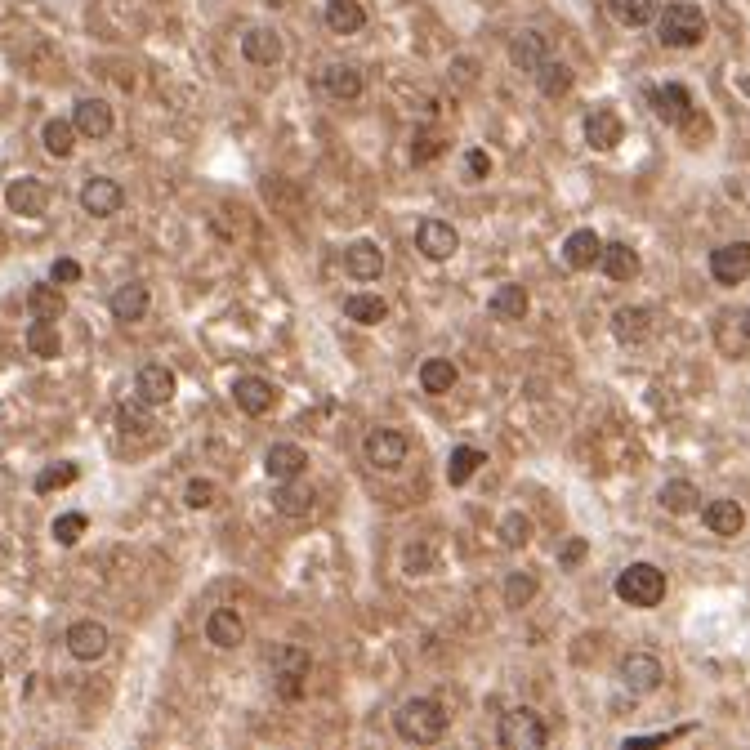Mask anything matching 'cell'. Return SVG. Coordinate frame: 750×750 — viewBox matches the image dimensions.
<instances>
[{
	"label": "cell",
	"mask_w": 750,
	"mask_h": 750,
	"mask_svg": "<svg viewBox=\"0 0 750 750\" xmlns=\"http://www.w3.org/2000/svg\"><path fill=\"white\" fill-rule=\"evenodd\" d=\"M442 152H447V139L434 130H420L416 139H411V161H416V166H429V161H438Z\"/></svg>",
	"instance_id": "45"
},
{
	"label": "cell",
	"mask_w": 750,
	"mask_h": 750,
	"mask_svg": "<svg viewBox=\"0 0 750 750\" xmlns=\"http://www.w3.org/2000/svg\"><path fill=\"white\" fill-rule=\"evenodd\" d=\"M148 304H152V295H148V286L143 282H125L112 291V300H108V309L117 322H139L143 313H148Z\"/></svg>",
	"instance_id": "24"
},
{
	"label": "cell",
	"mask_w": 750,
	"mask_h": 750,
	"mask_svg": "<svg viewBox=\"0 0 750 750\" xmlns=\"http://www.w3.org/2000/svg\"><path fill=\"white\" fill-rule=\"evenodd\" d=\"M215 496H219V487L210 483V478H192V483L184 487V505L188 509H210V505H215Z\"/></svg>",
	"instance_id": "47"
},
{
	"label": "cell",
	"mask_w": 750,
	"mask_h": 750,
	"mask_svg": "<svg viewBox=\"0 0 750 750\" xmlns=\"http://www.w3.org/2000/svg\"><path fill=\"white\" fill-rule=\"evenodd\" d=\"M483 465H487V451H478V447H451V456H447V483L451 487H465Z\"/></svg>",
	"instance_id": "33"
},
{
	"label": "cell",
	"mask_w": 750,
	"mask_h": 750,
	"mask_svg": "<svg viewBox=\"0 0 750 750\" xmlns=\"http://www.w3.org/2000/svg\"><path fill=\"white\" fill-rule=\"evenodd\" d=\"M362 451H367V460L375 469H398L402 460H407L411 442L402 429H371L367 442H362Z\"/></svg>",
	"instance_id": "10"
},
{
	"label": "cell",
	"mask_w": 750,
	"mask_h": 750,
	"mask_svg": "<svg viewBox=\"0 0 750 750\" xmlns=\"http://www.w3.org/2000/svg\"><path fill=\"white\" fill-rule=\"evenodd\" d=\"M585 554H590V545H585V536H572V541H567L563 550H559V567H563V572H572V567L581 563Z\"/></svg>",
	"instance_id": "49"
},
{
	"label": "cell",
	"mask_w": 750,
	"mask_h": 750,
	"mask_svg": "<svg viewBox=\"0 0 750 750\" xmlns=\"http://www.w3.org/2000/svg\"><path fill=\"white\" fill-rule=\"evenodd\" d=\"M41 139H45V152H50V157H72V148H76V125L63 121V117H54V121H45Z\"/></svg>",
	"instance_id": "40"
},
{
	"label": "cell",
	"mask_w": 750,
	"mask_h": 750,
	"mask_svg": "<svg viewBox=\"0 0 750 750\" xmlns=\"http://www.w3.org/2000/svg\"><path fill=\"white\" fill-rule=\"evenodd\" d=\"M603 237L594 233V228H576V233H567V242H563V259H567V268H576V273H590V268H599L603 264Z\"/></svg>",
	"instance_id": "16"
},
{
	"label": "cell",
	"mask_w": 750,
	"mask_h": 750,
	"mask_svg": "<svg viewBox=\"0 0 750 750\" xmlns=\"http://www.w3.org/2000/svg\"><path fill=\"white\" fill-rule=\"evenodd\" d=\"M5 206L9 215H23V219H41L50 210V188L41 179H14L5 188Z\"/></svg>",
	"instance_id": "11"
},
{
	"label": "cell",
	"mask_w": 750,
	"mask_h": 750,
	"mask_svg": "<svg viewBox=\"0 0 750 750\" xmlns=\"http://www.w3.org/2000/svg\"><path fill=\"white\" fill-rule=\"evenodd\" d=\"M456 380H460V371H456V362H451V358H429V362H420V389L434 393V398H442V393L456 389Z\"/></svg>",
	"instance_id": "31"
},
{
	"label": "cell",
	"mask_w": 750,
	"mask_h": 750,
	"mask_svg": "<svg viewBox=\"0 0 750 750\" xmlns=\"http://www.w3.org/2000/svg\"><path fill=\"white\" fill-rule=\"evenodd\" d=\"M233 402L246 411V416H268L277 407V389L264 380V375H237L233 380Z\"/></svg>",
	"instance_id": "15"
},
{
	"label": "cell",
	"mask_w": 750,
	"mask_h": 750,
	"mask_svg": "<svg viewBox=\"0 0 750 750\" xmlns=\"http://www.w3.org/2000/svg\"><path fill=\"white\" fill-rule=\"evenodd\" d=\"M76 474H81V469L72 465V460H59V465H45L41 474H36V492L41 496H50V492H63V487H72L76 483Z\"/></svg>",
	"instance_id": "41"
},
{
	"label": "cell",
	"mask_w": 750,
	"mask_h": 750,
	"mask_svg": "<svg viewBox=\"0 0 750 750\" xmlns=\"http://www.w3.org/2000/svg\"><path fill=\"white\" fill-rule=\"evenodd\" d=\"M621 139H625V121L612 108H594L590 117H585V143H590L594 152H612Z\"/></svg>",
	"instance_id": "18"
},
{
	"label": "cell",
	"mask_w": 750,
	"mask_h": 750,
	"mask_svg": "<svg viewBox=\"0 0 750 750\" xmlns=\"http://www.w3.org/2000/svg\"><path fill=\"white\" fill-rule=\"evenodd\" d=\"M661 679H666V666H661L652 652H630V657L621 661V684L630 688L634 697H648V692H657Z\"/></svg>",
	"instance_id": "7"
},
{
	"label": "cell",
	"mask_w": 750,
	"mask_h": 750,
	"mask_svg": "<svg viewBox=\"0 0 750 750\" xmlns=\"http://www.w3.org/2000/svg\"><path fill=\"white\" fill-rule=\"evenodd\" d=\"M27 309H32V317H45V322H59V317L67 313V300L59 291V282H36L32 291H27Z\"/></svg>",
	"instance_id": "29"
},
{
	"label": "cell",
	"mask_w": 750,
	"mask_h": 750,
	"mask_svg": "<svg viewBox=\"0 0 750 750\" xmlns=\"http://www.w3.org/2000/svg\"><path fill=\"white\" fill-rule=\"evenodd\" d=\"M710 277L719 286H742L750 277V242H728L710 250Z\"/></svg>",
	"instance_id": "8"
},
{
	"label": "cell",
	"mask_w": 750,
	"mask_h": 750,
	"mask_svg": "<svg viewBox=\"0 0 750 750\" xmlns=\"http://www.w3.org/2000/svg\"><path fill=\"white\" fill-rule=\"evenodd\" d=\"M67 652H72L76 661H99L103 652H108V625H99V621L67 625Z\"/></svg>",
	"instance_id": "17"
},
{
	"label": "cell",
	"mask_w": 750,
	"mask_h": 750,
	"mask_svg": "<svg viewBox=\"0 0 750 750\" xmlns=\"http://www.w3.org/2000/svg\"><path fill=\"white\" fill-rule=\"evenodd\" d=\"M344 317H349V322H362V326H380L384 317H389V304H384L380 295L358 291V295H349V300H344Z\"/></svg>",
	"instance_id": "34"
},
{
	"label": "cell",
	"mask_w": 750,
	"mask_h": 750,
	"mask_svg": "<svg viewBox=\"0 0 750 750\" xmlns=\"http://www.w3.org/2000/svg\"><path fill=\"white\" fill-rule=\"evenodd\" d=\"M344 273L358 277V282L380 277L384 273V250L375 242H349V246H344Z\"/></svg>",
	"instance_id": "21"
},
{
	"label": "cell",
	"mask_w": 750,
	"mask_h": 750,
	"mask_svg": "<svg viewBox=\"0 0 750 750\" xmlns=\"http://www.w3.org/2000/svg\"><path fill=\"white\" fill-rule=\"evenodd\" d=\"M309 652L300 648V643H282V648H273V675H277V692H282L286 701H300L304 697V679H309Z\"/></svg>",
	"instance_id": "5"
},
{
	"label": "cell",
	"mask_w": 750,
	"mask_h": 750,
	"mask_svg": "<svg viewBox=\"0 0 750 750\" xmlns=\"http://www.w3.org/2000/svg\"><path fill=\"white\" fill-rule=\"evenodd\" d=\"M742 326H746V335H750V309L742 313Z\"/></svg>",
	"instance_id": "53"
},
{
	"label": "cell",
	"mask_w": 750,
	"mask_h": 750,
	"mask_svg": "<svg viewBox=\"0 0 750 750\" xmlns=\"http://www.w3.org/2000/svg\"><path fill=\"white\" fill-rule=\"evenodd\" d=\"M496 536H500V545H505V550H523L527 541H532V518L527 514H505L500 518V527H496Z\"/></svg>",
	"instance_id": "42"
},
{
	"label": "cell",
	"mask_w": 750,
	"mask_h": 750,
	"mask_svg": "<svg viewBox=\"0 0 750 750\" xmlns=\"http://www.w3.org/2000/svg\"><path fill=\"white\" fill-rule=\"evenodd\" d=\"M322 90L331 94V99H340V103H353V99H362L367 81H362L358 67H349V63H331V67L322 72Z\"/></svg>",
	"instance_id": "23"
},
{
	"label": "cell",
	"mask_w": 750,
	"mask_h": 750,
	"mask_svg": "<svg viewBox=\"0 0 750 750\" xmlns=\"http://www.w3.org/2000/svg\"><path fill=\"white\" fill-rule=\"evenodd\" d=\"M536 90H541L545 99H563V94L572 90V67L545 59L541 67H536Z\"/></svg>",
	"instance_id": "37"
},
{
	"label": "cell",
	"mask_w": 750,
	"mask_h": 750,
	"mask_svg": "<svg viewBox=\"0 0 750 750\" xmlns=\"http://www.w3.org/2000/svg\"><path fill=\"white\" fill-rule=\"evenodd\" d=\"M603 273L612 277V282H634V277H639V250L634 246H625V242H608L603 246Z\"/></svg>",
	"instance_id": "27"
},
{
	"label": "cell",
	"mask_w": 750,
	"mask_h": 750,
	"mask_svg": "<svg viewBox=\"0 0 750 750\" xmlns=\"http://www.w3.org/2000/svg\"><path fill=\"white\" fill-rule=\"evenodd\" d=\"M27 349H32V358H59V322L32 317V326H27Z\"/></svg>",
	"instance_id": "38"
},
{
	"label": "cell",
	"mask_w": 750,
	"mask_h": 750,
	"mask_svg": "<svg viewBox=\"0 0 750 750\" xmlns=\"http://www.w3.org/2000/svg\"><path fill=\"white\" fill-rule=\"evenodd\" d=\"M313 505H317L313 487H300V478H295V483H277V492H273V509H277V514L304 518V514H313Z\"/></svg>",
	"instance_id": "30"
},
{
	"label": "cell",
	"mask_w": 750,
	"mask_h": 750,
	"mask_svg": "<svg viewBox=\"0 0 750 750\" xmlns=\"http://www.w3.org/2000/svg\"><path fill=\"white\" fill-rule=\"evenodd\" d=\"M50 277H54V282H59V286H67V282H81V264H76V259H54Z\"/></svg>",
	"instance_id": "51"
},
{
	"label": "cell",
	"mask_w": 750,
	"mask_h": 750,
	"mask_svg": "<svg viewBox=\"0 0 750 750\" xmlns=\"http://www.w3.org/2000/svg\"><path fill=\"white\" fill-rule=\"evenodd\" d=\"M402 567H407L411 576H425V572H434V550H429V545H411V550L402 554Z\"/></svg>",
	"instance_id": "48"
},
{
	"label": "cell",
	"mask_w": 750,
	"mask_h": 750,
	"mask_svg": "<svg viewBox=\"0 0 750 750\" xmlns=\"http://www.w3.org/2000/svg\"><path fill=\"white\" fill-rule=\"evenodd\" d=\"M0 679H5V661H0Z\"/></svg>",
	"instance_id": "54"
},
{
	"label": "cell",
	"mask_w": 750,
	"mask_h": 750,
	"mask_svg": "<svg viewBox=\"0 0 750 750\" xmlns=\"http://www.w3.org/2000/svg\"><path fill=\"white\" fill-rule=\"evenodd\" d=\"M304 469H309V451L295 447V442H273L264 456V474L273 478V483H295V478H304Z\"/></svg>",
	"instance_id": "13"
},
{
	"label": "cell",
	"mask_w": 750,
	"mask_h": 750,
	"mask_svg": "<svg viewBox=\"0 0 750 750\" xmlns=\"http://www.w3.org/2000/svg\"><path fill=\"white\" fill-rule=\"evenodd\" d=\"M447 724H451L447 710H442L434 697H411V701H402L398 715H393V733H398L402 742H416V746L442 742Z\"/></svg>",
	"instance_id": "1"
},
{
	"label": "cell",
	"mask_w": 750,
	"mask_h": 750,
	"mask_svg": "<svg viewBox=\"0 0 750 750\" xmlns=\"http://www.w3.org/2000/svg\"><path fill=\"white\" fill-rule=\"evenodd\" d=\"M612 335H617L621 344L652 340V313L643 309V304H621V309L612 313Z\"/></svg>",
	"instance_id": "19"
},
{
	"label": "cell",
	"mask_w": 750,
	"mask_h": 750,
	"mask_svg": "<svg viewBox=\"0 0 750 750\" xmlns=\"http://www.w3.org/2000/svg\"><path fill=\"white\" fill-rule=\"evenodd\" d=\"M657 500H661V509H670V514H692V509L701 505V492L688 483V478H670Z\"/></svg>",
	"instance_id": "36"
},
{
	"label": "cell",
	"mask_w": 750,
	"mask_h": 750,
	"mask_svg": "<svg viewBox=\"0 0 750 750\" xmlns=\"http://www.w3.org/2000/svg\"><path fill=\"white\" fill-rule=\"evenodd\" d=\"M326 27H331L335 36H353L367 27V9H362L358 0H326Z\"/></svg>",
	"instance_id": "28"
},
{
	"label": "cell",
	"mask_w": 750,
	"mask_h": 750,
	"mask_svg": "<svg viewBox=\"0 0 750 750\" xmlns=\"http://www.w3.org/2000/svg\"><path fill=\"white\" fill-rule=\"evenodd\" d=\"M121 206H125V188L117 184V179L94 175V179H85V184H81V210H85V215L108 219V215H117Z\"/></svg>",
	"instance_id": "9"
},
{
	"label": "cell",
	"mask_w": 750,
	"mask_h": 750,
	"mask_svg": "<svg viewBox=\"0 0 750 750\" xmlns=\"http://www.w3.org/2000/svg\"><path fill=\"white\" fill-rule=\"evenodd\" d=\"M206 639L215 643V648H237V643L246 639V621L237 617L233 608H215L206 617Z\"/></svg>",
	"instance_id": "26"
},
{
	"label": "cell",
	"mask_w": 750,
	"mask_h": 750,
	"mask_svg": "<svg viewBox=\"0 0 750 750\" xmlns=\"http://www.w3.org/2000/svg\"><path fill=\"white\" fill-rule=\"evenodd\" d=\"M536 590H541V585H536V576H527V572H514L505 581V608H527V603L536 599Z\"/></svg>",
	"instance_id": "44"
},
{
	"label": "cell",
	"mask_w": 750,
	"mask_h": 750,
	"mask_svg": "<svg viewBox=\"0 0 750 750\" xmlns=\"http://www.w3.org/2000/svg\"><path fill=\"white\" fill-rule=\"evenodd\" d=\"M465 170H469V179H487V175H492V157H487L483 148H469L465 152Z\"/></svg>",
	"instance_id": "50"
},
{
	"label": "cell",
	"mask_w": 750,
	"mask_h": 750,
	"mask_svg": "<svg viewBox=\"0 0 750 750\" xmlns=\"http://www.w3.org/2000/svg\"><path fill=\"white\" fill-rule=\"evenodd\" d=\"M701 523L715 536H737L746 527V509L737 505V500H710V505L701 509Z\"/></svg>",
	"instance_id": "25"
},
{
	"label": "cell",
	"mask_w": 750,
	"mask_h": 750,
	"mask_svg": "<svg viewBox=\"0 0 750 750\" xmlns=\"http://www.w3.org/2000/svg\"><path fill=\"white\" fill-rule=\"evenodd\" d=\"M527 291L523 286H500V291L487 300V309H492V317H500V322H523V313H527Z\"/></svg>",
	"instance_id": "35"
},
{
	"label": "cell",
	"mask_w": 750,
	"mask_h": 750,
	"mask_svg": "<svg viewBox=\"0 0 750 750\" xmlns=\"http://www.w3.org/2000/svg\"><path fill=\"white\" fill-rule=\"evenodd\" d=\"M5 563H9V545L0 541V567H5Z\"/></svg>",
	"instance_id": "52"
},
{
	"label": "cell",
	"mask_w": 750,
	"mask_h": 750,
	"mask_svg": "<svg viewBox=\"0 0 750 750\" xmlns=\"http://www.w3.org/2000/svg\"><path fill=\"white\" fill-rule=\"evenodd\" d=\"M242 54H246V63H255V67L282 63V36H277L273 27H250L242 36Z\"/></svg>",
	"instance_id": "22"
},
{
	"label": "cell",
	"mask_w": 750,
	"mask_h": 750,
	"mask_svg": "<svg viewBox=\"0 0 750 750\" xmlns=\"http://www.w3.org/2000/svg\"><path fill=\"white\" fill-rule=\"evenodd\" d=\"M500 746L505 750H545L550 746V728L532 706H514L509 715H500Z\"/></svg>",
	"instance_id": "4"
},
{
	"label": "cell",
	"mask_w": 750,
	"mask_h": 750,
	"mask_svg": "<svg viewBox=\"0 0 750 750\" xmlns=\"http://www.w3.org/2000/svg\"><path fill=\"white\" fill-rule=\"evenodd\" d=\"M416 246L425 259H434V264H442V259H451L460 250V233L447 224V219H425V224L416 228Z\"/></svg>",
	"instance_id": "14"
},
{
	"label": "cell",
	"mask_w": 750,
	"mask_h": 750,
	"mask_svg": "<svg viewBox=\"0 0 750 750\" xmlns=\"http://www.w3.org/2000/svg\"><path fill=\"white\" fill-rule=\"evenodd\" d=\"M85 527H90V518H85V514H59L50 532H54V541H59L63 550H72V545L85 536Z\"/></svg>",
	"instance_id": "46"
},
{
	"label": "cell",
	"mask_w": 750,
	"mask_h": 750,
	"mask_svg": "<svg viewBox=\"0 0 750 750\" xmlns=\"http://www.w3.org/2000/svg\"><path fill=\"white\" fill-rule=\"evenodd\" d=\"M0 742H5V733H0Z\"/></svg>",
	"instance_id": "55"
},
{
	"label": "cell",
	"mask_w": 750,
	"mask_h": 750,
	"mask_svg": "<svg viewBox=\"0 0 750 750\" xmlns=\"http://www.w3.org/2000/svg\"><path fill=\"white\" fill-rule=\"evenodd\" d=\"M657 36L670 50H692V45L706 41V14L697 5H688V0H675V5H666L657 14Z\"/></svg>",
	"instance_id": "2"
},
{
	"label": "cell",
	"mask_w": 750,
	"mask_h": 750,
	"mask_svg": "<svg viewBox=\"0 0 750 750\" xmlns=\"http://www.w3.org/2000/svg\"><path fill=\"white\" fill-rule=\"evenodd\" d=\"M617 599L630 608H657L666 599V572L657 563H630L617 576Z\"/></svg>",
	"instance_id": "3"
},
{
	"label": "cell",
	"mask_w": 750,
	"mask_h": 750,
	"mask_svg": "<svg viewBox=\"0 0 750 750\" xmlns=\"http://www.w3.org/2000/svg\"><path fill=\"white\" fill-rule=\"evenodd\" d=\"M134 398H143L148 407H166V402L175 398V371H170L166 362L139 367V375H134Z\"/></svg>",
	"instance_id": "12"
},
{
	"label": "cell",
	"mask_w": 750,
	"mask_h": 750,
	"mask_svg": "<svg viewBox=\"0 0 750 750\" xmlns=\"http://www.w3.org/2000/svg\"><path fill=\"white\" fill-rule=\"evenodd\" d=\"M72 125H76V134H85V139H108L112 134V108L103 99H81L72 108Z\"/></svg>",
	"instance_id": "20"
},
{
	"label": "cell",
	"mask_w": 750,
	"mask_h": 750,
	"mask_svg": "<svg viewBox=\"0 0 750 750\" xmlns=\"http://www.w3.org/2000/svg\"><path fill=\"white\" fill-rule=\"evenodd\" d=\"M612 18H617L621 27H648L652 18H657V0H608Z\"/></svg>",
	"instance_id": "39"
},
{
	"label": "cell",
	"mask_w": 750,
	"mask_h": 750,
	"mask_svg": "<svg viewBox=\"0 0 750 750\" xmlns=\"http://www.w3.org/2000/svg\"><path fill=\"white\" fill-rule=\"evenodd\" d=\"M550 54H545V36L541 32H518L514 41H509V63L523 67V72H536Z\"/></svg>",
	"instance_id": "32"
},
{
	"label": "cell",
	"mask_w": 750,
	"mask_h": 750,
	"mask_svg": "<svg viewBox=\"0 0 750 750\" xmlns=\"http://www.w3.org/2000/svg\"><path fill=\"white\" fill-rule=\"evenodd\" d=\"M648 103H652V117L666 125H684L692 112H697L688 85H679V81H666V85H657V90H648Z\"/></svg>",
	"instance_id": "6"
},
{
	"label": "cell",
	"mask_w": 750,
	"mask_h": 750,
	"mask_svg": "<svg viewBox=\"0 0 750 750\" xmlns=\"http://www.w3.org/2000/svg\"><path fill=\"white\" fill-rule=\"evenodd\" d=\"M117 420H121V429H125V434H148V429H157V425H152V407H148V402H143V398L121 402Z\"/></svg>",
	"instance_id": "43"
}]
</instances>
